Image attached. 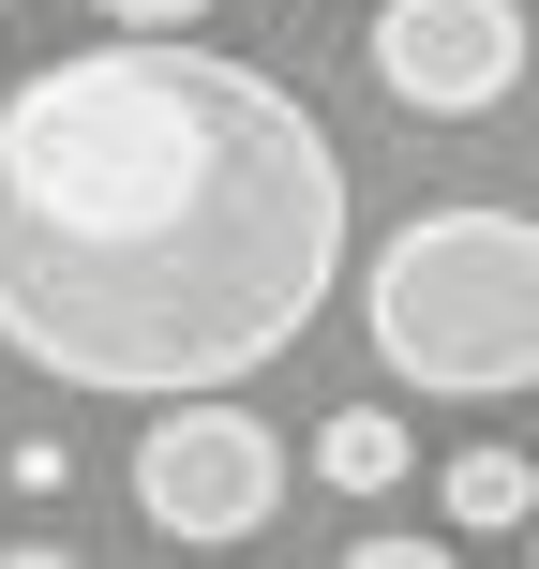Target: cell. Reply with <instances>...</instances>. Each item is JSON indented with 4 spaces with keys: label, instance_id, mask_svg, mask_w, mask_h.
Listing matches in <instances>:
<instances>
[{
    "label": "cell",
    "instance_id": "7",
    "mask_svg": "<svg viewBox=\"0 0 539 569\" xmlns=\"http://www.w3.org/2000/svg\"><path fill=\"white\" fill-rule=\"evenodd\" d=\"M0 480L46 510V495H76V450H60V435H16V450H0Z\"/></svg>",
    "mask_w": 539,
    "mask_h": 569
},
{
    "label": "cell",
    "instance_id": "3",
    "mask_svg": "<svg viewBox=\"0 0 539 569\" xmlns=\"http://www.w3.org/2000/svg\"><path fill=\"white\" fill-rule=\"evenodd\" d=\"M285 510V435L226 390H180L166 420L136 435V525L180 555H240L256 525Z\"/></svg>",
    "mask_w": 539,
    "mask_h": 569
},
{
    "label": "cell",
    "instance_id": "8",
    "mask_svg": "<svg viewBox=\"0 0 539 569\" xmlns=\"http://www.w3.org/2000/svg\"><path fill=\"white\" fill-rule=\"evenodd\" d=\"M90 16H106V30H196L210 0H90Z\"/></svg>",
    "mask_w": 539,
    "mask_h": 569
},
{
    "label": "cell",
    "instance_id": "1",
    "mask_svg": "<svg viewBox=\"0 0 539 569\" xmlns=\"http://www.w3.org/2000/svg\"><path fill=\"white\" fill-rule=\"evenodd\" d=\"M345 284V150L256 60L120 30L0 90V345L60 390H240Z\"/></svg>",
    "mask_w": 539,
    "mask_h": 569
},
{
    "label": "cell",
    "instance_id": "6",
    "mask_svg": "<svg viewBox=\"0 0 539 569\" xmlns=\"http://www.w3.org/2000/svg\"><path fill=\"white\" fill-rule=\"evenodd\" d=\"M435 510H450V540H525L539 525V465L525 450H465L450 480H435Z\"/></svg>",
    "mask_w": 539,
    "mask_h": 569
},
{
    "label": "cell",
    "instance_id": "2",
    "mask_svg": "<svg viewBox=\"0 0 539 569\" xmlns=\"http://www.w3.org/2000/svg\"><path fill=\"white\" fill-rule=\"evenodd\" d=\"M360 330L435 405L539 390V226L525 210H420V226H390L375 270H360Z\"/></svg>",
    "mask_w": 539,
    "mask_h": 569
},
{
    "label": "cell",
    "instance_id": "9",
    "mask_svg": "<svg viewBox=\"0 0 539 569\" xmlns=\"http://www.w3.org/2000/svg\"><path fill=\"white\" fill-rule=\"evenodd\" d=\"M525 555H539V525H525Z\"/></svg>",
    "mask_w": 539,
    "mask_h": 569
},
{
    "label": "cell",
    "instance_id": "5",
    "mask_svg": "<svg viewBox=\"0 0 539 569\" xmlns=\"http://www.w3.org/2000/svg\"><path fill=\"white\" fill-rule=\"evenodd\" d=\"M405 465H420V435H405L390 405H330V420H315V480L330 495H405Z\"/></svg>",
    "mask_w": 539,
    "mask_h": 569
},
{
    "label": "cell",
    "instance_id": "4",
    "mask_svg": "<svg viewBox=\"0 0 539 569\" xmlns=\"http://www.w3.org/2000/svg\"><path fill=\"white\" fill-rule=\"evenodd\" d=\"M360 60L405 120H480L525 76V0H375Z\"/></svg>",
    "mask_w": 539,
    "mask_h": 569
}]
</instances>
